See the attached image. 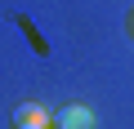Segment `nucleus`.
I'll use <instances>...</instances> for the list:
<instances>
[{"label": "nucleus", "instance_id": "obj_1", "mask_svg": "<svg viewBox=\"0 0 134 129\" xmlns=\"http://www.w3.org/2000/svg\"><path fill=\"white\" fill-rule=\"evenodd\" d=\"M54 129H94V111L81 107V102H72V107H63L54 116Z\"/></svg>", "mask_w": 134, "mask_h": 129}, {"label": "nucleus", "instance_id": "obj_2", "mask_svg": "<svg viewBox=\"0 0 134 129\" xmlns=\"http://www.w3.org/2000/svg\"><path fill=\"white\" fill-rule=\"evenodd\" d=\"M14 120H18V125H27V120H49V116H45L40 107H31V102H27V107H18V111H14Z\"/></svg>", "mask_w": 134, "mask_h": 129}]
</instances>
